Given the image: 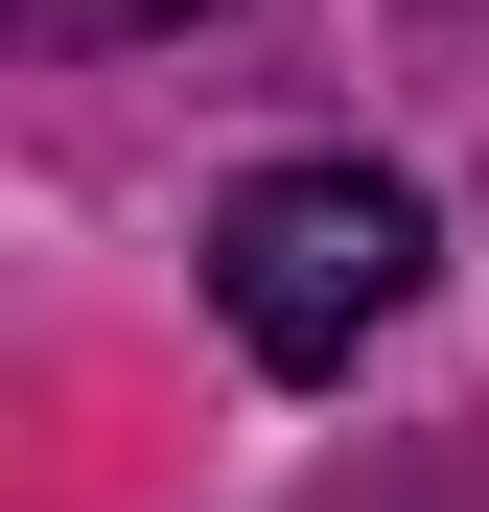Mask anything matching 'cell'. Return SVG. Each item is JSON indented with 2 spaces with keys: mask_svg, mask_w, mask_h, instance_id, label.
<instances>
[{
  "mask_svg": "<svg viewBox=\"0 0 489 512\" xmlns=\"http://www.w3.org/2000/svg\"><path fill=\"white\" fill-rule=\"evenodd\" d=\"M210 303L257 373H350L396 303H420V187L396 163H257V187L210 210Z\"/></svg>",
  "mask_w": 489,
  "mask_h": 512,
  "instance_id": "6da1fadb",
  "label": "cell"
},
{
  "mask_svg": "<svg viewBox=\"0 0 489 512\" xmlns=\"http://www.w3.org/2000/svg\"><path fill=\"white\" fill-rule=\"evenodd\" d=\"M47 24H94V47H117V24H187V0H47Z\"/></svg>",
  "mask_w": 489,
  "mask_h": 512,
  "instance_id": "7a4b0ae2",
  "label": "cell"
}]
</instances>
